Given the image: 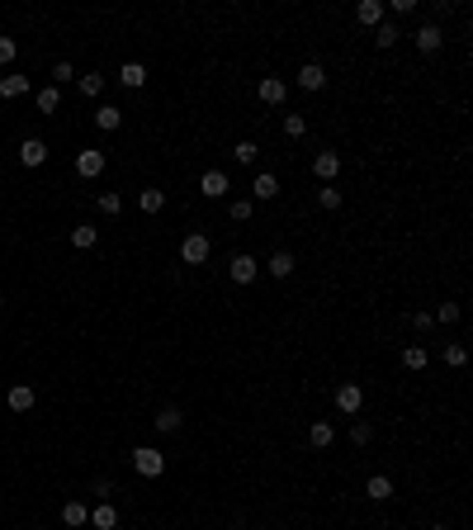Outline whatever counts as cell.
Here are the masks:
<instances>
[{
  "mask_svg": "<svg viewBox=\"0 0 473 530\" xmlns=\"http://www.w3.org/2000/svg\"><path fill=\"white\" fill-rule=\"evenodd\" d=\"M209 251H213V241L204 237V232H189V237L180 241V261L184 265H204V261H209Z\"/></svg>",
  "mask_w": 473,
  "mask_h": 530,
  "instance_id": "1",
  "label": "cell"
},
{
  "mask_svg": "<svg viewBox=\"0 0 473 530\" xmlns=\"http://www.w3.org/2000/svg\"><path fill=\"white\" fill-rule=\"evenodd\" d=\"M132 469H137L142 478H161V474H166V454L142 445V450H132Z\"/></svg>",
  "mask_w": 473,
  "mask_h": 530,
  "instance_id": "2",
  "label": "cell"
},
{
  "mask_svg": "<svg viewBox=\"0 0 473 530\" xmlns=\"http://www.w3.org/2000/svg\"><path fill=\"white\" fill-rule=\"evenodd\" d=\"M76 176H85V180L105 176V152H95V147H80V152H76Z\"/></svg>",
  "mask_w": 473,
  "mask_h": 530,
  "instance_id": "3",
  "label": "cell"
},
{
  "mask_svg": "<svg viewBox=\"0 0 473 530\" xmlns=\"http://www.w3.org/2000/svg\"><path fill=\"white\" fill-rule=\"evenodd\" d=\"M360 407H365V388H360V384H341V388H336V412L355 417Z\"/></svg>",
  "mask_w": 473,
  "mask_h": 530,
  "instance_id": "4",
  "label": "cell"
},
{
  "mask_svg": "<svg viewBox=\"0 0 473 530\" xmlns=\"http://www.w3.org/2000/svg\"><path fill=\"white\" fill-rule=\"evenodd\" d=\"M313 176L332 185V180L341 176V152H317V157H313Z\"/></svg>",
  "mask_w": 473,
  "mask_h": 530,
  "instance_id": "5",
  "label": "cell"
},
{
  "mask_svg": "<svg viewBox=\"0 0 473 530\" xmlns=\"http://www.w3.org/2000/svg\"><path fill=\"white\" fill-rule=\"evenodd\" d=\"M227 189H232V180H227L223 171H204V176H199V194H204V199H223Z\"/></svg>",
  "mask_w": 473,
  "mask_h": 530,
  "instance_id": "6",
  "label": "cell"
},
{
  "mask_svg": "<svg viewBox=\"0 0 473 530\" xmlns=\"http://www.w3.org/2000/svg\"><path fill=\"white\" fill-rule=\"evenodd\" d=\"M256 95H261V105H284V95H289V85L280 76H261V85H256Z\"/></svg>",
  "mask_w": 473,
  "mask_h": 530,
  "instance_id": "7",
  "label": "cell"
},
{
  "mask_svg": "<svg viewBox=\"0 0 473 530\" xmlns=\"http://www.w3.org/2000/svg\"><path fill=\"white\" fill-rule=\"evenodd\" d=\"M48 161V142L43 137H24L19 142V166H43Z\"/></svg>",
  "mask_w": 473,
  "mask_h": 530,
  "instance_id": "8",
  "label": "cell"
},
{
  "mask_svg": "<svg viewBox=\"0 0 473 530\" xmlns=\"http://www.w3.org/2000/svg\"><path fill=\"white\" fill-rule=\"evenodd\" d=\"M293 80H298L303 90H322V85H327V67H322V62H303Z\"/></svg>",
  "mask_w": 473,
  "mask_h": 530,
  "instance_id": "9",
  "label": "cell"
},
{
  "mask_svg": "<svg viewBox=\"0 0 473 530\" xmlns=\"http://www.w3.org/2000/svg\"><path fill=\"white\" fill-rule=\"evenodd\" d=\"M227 275H232L237 284H251V280H256V256H246V251H241V256H232Z\"/></svg>",
  "mask_w": 473,
  "mask_h": 530,
  "instance_id": "10",
  "label": "cell"
},
{
  "mask_svg": "<svg viewBox=\"0 0 473 530\" xmlns=\"http://www.w3.org/2000/svg\"><path fill=\"white\" fill-rule=\"evenodd\" d=\"M90 526H95V530H119V506L100 502L95 511H90Z\"/></svg>",
  "mask_w": 473,
  "mask_h": 530,
  "instance_id": "11",
  "label": "cell"
},
{
  "mask_svg": "<svg viewBox=\"0 0 473 530\" xmlns=\"http://www.w3.org/2000/svg\"><path fill=\"white\" fill-rule=\"evenodd\" d=\"M440 43H445L440 24H421L417 28V48H421V53H440Z\"/></svg>",
  "mask_w": 473,
  "mask_h": 530,
  "instance_id": "12",
  "label": "cell"
},
{
  "mask_svg": "<svg viewBox=\"0 0 473 530\" xmlns=\"http://www.w3.org/2000/svg\"><path fill=\"white\" fill-rule=\"evenodd\" d=\"M355 19L365 28H379L384 24V5H379V0H360V5H355Z\"/></svg>",
  "mask_w": 473,
  "mask_h": 530,
  "instance_id": "13",
  "label": "cell"
},
{
  "mask_svg": "<svg viewBox=\"0 0 473 530\" xmlns=\"http://www.w3.org/2000/svg\"><path fill=\"white\" fill-rule=\"evenodd\" d=\"M365 493H369V502H388V497H393V478H388V474H374L365 483Z\"/></svg>",
  "mask_w": 473,
  "mask_h": 530,
  "instance_id": "14",
  "label": "cell"
},
{
  "mask_svg": "<svg viewBox=\"0 0 473 530\" xmlns=\"http://www.w3.org/2000/svg\"><path fill=\"white\" fill-rule=\"evenodd\" d=\"M119 123H123V109H119V105H100V109H95V128H100V132H114Z\"/></svg>",
  "mask_w": 473,
  "mask_h": 530,
  "instance_id": "15",
  "label": "cell"
},
{
  "mask_svg": "<svg viewBox=\"0 0 473 530\" xmlns=\"http://www.w3.org/2000/svg\"><path fill=\"white\" fill-rule=\"evenodd\" d=\"M332 441H336V431H332V422H313V426H308V445H313V450H327Z\"/></svg>",
  "mask_w": 473,
  "mask_h": 530,
  "instance_id": "16",
  "label": "cell"
},
{
  "mask_svg": "<svg viewBox=\"0 0 473 530\" xmlns=\"http://www.w3.org/2000/svg\"><path fill=\"white\" fill-rule=\"evenodd\" d=\"M265 270H270L275 280H289V275H293V256H289V251H275V256L265 261Z\"/></svg>",
  "mask_w": 473,
  "mask_h": 530,
  "instance_id": "17",
  "label": "cell"
},
{
  "mask_svg": "<svg viewBox=\"0 0 473 530\" xmlns=\"http://www.w3.org/2000/svg\"><path fill=\"white\" fill-rule=\"evenodd\" d=\"M5 402H10V412H28V407H33V388H28V384H15Z\"/></svg>",
  "mask_w": 473,
  "mask_h": 530,
  "instance_id": "18",
  "label": "cell"
},
{
  "mask_svg": "<svg viewBox=\"0 0 473 530\" xmlns=\"http://www.w3.org/2000/svg\"><path fill=\"white\" fill-rule=\"evenodd\" d=\"M0 95H5V100H19V95H28V76H0Z\"/></svg>",
  "mask_w": 473,
  "mask_h": 530,
  "instance_id": "19",
  "label": "cell"
},
{
  "mask_svg": "<svg viewBox=\"0 0 473 530\" xmlns=\"http://www.w3.org/2000/svg\"><path fill=\"white\" fill-rule=\"evenodd\" d=\"M33 105H38V114H57V105H62V90H57V85L38 90V95H33Z\"/></svg>",
  "mask_w": 473,
  "mask_h": 530,
  "instance_id": "20",
  "label": "cell"
},
{
  "mask_svg": "<svg viewBox=\"0 0 473 530\" xmlns=\"http://www.w3.org/2000/svg\"><path fill=\"white\" fill-rule=\"evenodd\" d=\"M95 241H100V228H90V223H76V228H71V246L85 251V246H95Z\"/></svg>",
  "mask_w": 473,
  "mask_h": 530,
  "instance_id": "21",
  "label": "cell"
},
{
  "mask_svg": "<svg viewBox=\"0 0 473 530\" xmlns=\"http://www.w3.org/2000/svg\"><path fill=\"white\" fill-rule=\"evenodd\" d=\"M119 80H123L128 90H142V80H147V67H142V62H128V67L119 71Z\"/></svg>",
  "mask_w": 473,
  "mask_h": 530,
  "instance_id": "22",
  "label": "cell"
},
{
  "mask_svg": "<svg viewBox=\"0 0 473 530\" xmlns=\"http://www.w3.org/2000/svg\"><path fill=\"white\" fill-rule=\"evenodd\" d=\"M137 204H142V213H161L166 209V189H142Z\"/></svg>",
  "mask_w": 473,
  "mask_h": 530,
  "instance_id": "23",
  "label": "cell"
},
{
  "mask_svg": "<svg viewBox=\"0 0 473 530\" xmlns=\"http://www.w3.org/2000/svg\"><path fill=\"white\" fill-rule=\"evenodd\" d=\"M256 199H275V194H280V180H275V176H270V171H261V176H256Z\"/></svg>",
  "mask_w": 473,
  "mask_h": 530,
  "instance_id": "24",
  "label": "cell"
},
{
  "mask_svg": "<svg viewBox=\"0 0 473 530\" xmlns=\"http://www.w3.org/2000/svg\"><path fill=\"white\" fill-rule=\"evenodd\" d=\"M80 95L100 100V95H105V76H100V71H85V76H80Z\"/></svg>",
  "mask_w": 473,
  "mask_h": 530,
  "instance_id": "25",
  "label": "cell"
},
{
  "mask_svg": "<svg viewBox=\"0 0 473 530\" xmlns=\"http://www.w3.org/2000/svg\"><path fill=\"white\" fill-rule=\"evenodd\" d=\"M426 360H431V355H426V345H407V350H402V365H407L412 374L426 370Z\"/></svg>",
  "mask_w": 473,
  "mask_h": 530,
  "instance_id": "26",
  "label": "cell"
},
{
  "mask_svg": "<svg viewBox=\"0 0 473 530\" xmlns=\"http://www.w3.org/2000/svg\"><path fill=\"white\" fill-rule=\"evenodd\" d=\"M232 157L241 161V166H256V157H261V147H256V142L246 137V142H237V147H232Z\"/></svg>",
  "mask_w": 473,
  "mask_h": 530,
  "instance_id": "27",
  "label": "cell"
},
{
  "mask_svg": "<svg viewBox=\"0 0 473 530\" xmlns=\"http://www.w3.org/2000/svg\"><path fill=\"white\" fill-rule=\"evenodd\" d=\"M397 38H402V33H397V24H379V28H374V48H393Z\"/></svg>",
  "mask_w": 473,
  "mask_h": 530,
  "instance_id": "28",
  "label": "cell"
},
{
  "mask_svg": "<svg viewBox=\"0 0 473 530\" xmlns=\"http://www.w3.org/2000/svg\"><path fill=\"white\" fill-rule=\"evenodd\" d=\"M62 521H67V526H85V521H90V511H85L80 502H67V506H62Z\"/></svg>",
  "mask_w": 473,
  "mask_h": 530,
  "instance_id": "29",
  "label": "cell"
},
{
  "mask_svg": "<svg viewBox=\"0 0 473 530\" xmlns=\"http://www.w3.org/2000/svg\"><path fill=\"white\" fill-rule=\"evenodd\" d=\"M157 431H166V436L180 431V412H175V407H161V412H157Z\"/></svg>",
  "mask_w": 473,
  "mask_h": 530,
  "instance_id": "30",
  "label": "cell"
},
{
  "mask_svg": "<svg viewBox=\"0 0 473 530\" xmlns=\"http://www.w3.org/2000/svg\"><path fill=\"white\" fill-rule=\"evenodd\" d=\"M100 213H105V218H119V213H123V199H119L114 189H105V194H100Z\"/></svg>",
  "mask_w": 473,
  "mask_h": 530,
  "instance_id": "31",
  "label": "cell"
},
{
  "mask_svg": "<svg viewBox=\"0 0 473 530\" xmlns=\"http://www.w3.org/2000/svg\"><path fill=\"white\" fill-rule=\"evenodd\" d=\"M317 204H322L327 213L341 209V189H336V185H322V189H317Z\"/></svg>",
  "mask_w": 473,
  "mask_h": 530,
  "instance_id": "32",
  "label": "cell"
},
{
  "mask_svg": "<svg viewBox=\"0 0 473 530\" xmlns=\"http://www.w3.org/2000/svg\"><path fill=\"white\" fill-rule=\"evenodd\" d=\"M308 132V119L303 114H284V137H303Z\"/></svg>",
  "mask_w": 473,
  "mask_h": 530,
  "instance_id": "33",
  "label": "cell"
},
{
  "mask_svg": "<svg viewBox=\"0 0 473 530\" xmlns=\"http://www.w3.org/2000/svg\"><path fill=\"white\" fill-rule=\"evenodd\" d=\"M227 213H232V223H246V218L256 213V204H251V199H232V204H227Z\"/></svg>",
  "mask_w": 473,
  "mask_h": 530,
  "instance_id": "34",
  "label": "cell"
},
{
  "mask_svg": "<svg viewBox=\"0 0 473 530\" xmlns=\"http://www.w3.org/2000/svg\"><path fill=\"white\" fill-rule=\"evenodd\" d=\"M464 360H469V350H464L459 341H454V345H445V365H449V370H464Z\"/></svg>",
  "mask_w": 473,
  "mask_h": 530,
  "instance_id": "35",
  "label": "cell"
},
{
  "mask_svg": "<svg viewBox=\"0 0 473 530\" xmlns=\"http://www.w3.org/2000/svg\"><path fill=\"white\" fill-rule=\"evenodd\" d=\"M350 441H355V445H369V441H374V426H369V422H355V426H350Z\"/></svg>",
  "mask_w": 473,
  "mask_h": 530,
  "instance_id": "36",
  "label": "cell"
},
{
  "mask_svg": "<svg viewBox=\"0 0 473 530\" xmlns=\"http://www.w3.org/2000/svg\"><path fill=\"white\" fill-rule=\"evenodd\" d=\"M15 57H19V43L15 38H0V67H10Z\"/></svg>",
  "mask_w": 473,
  "mask_h": 530,
  "instance_id": "37",
  "label": "cell"
},
{
  "mask_svg": "<svg viewBox=\"0 0 473 530\" xmlns=\"http://www.w3.org/2000/svg\"><path fill=\"white\" fill-rule=\"evenodd\" d=\"M71 76H76V67H71V62H57V67H53V80H57V85H67Z\"/></svg>",
  "mask_w": 473,
  "mask_h": 530,
  "instance_id": "38",
  "label": "cell"
},
{
  "mask_svg": "<svg viewBox=\"0 0 473 530\" xmlns=\"http://www.w3.org/2000/svg\"><path fill=\"white\" fill-rule=\"evenodd\" d=\"M436 322H459V303H440V308H436Z\"/></svg>",
  "mask_w": 473,
  "mask_h": 530,
  "instance_id": "39",
  "label": "cell"
},
{
  "mask_svg": "<svg viewBox=\"0 0 473 530\" xmlns=\"http://www.w3.org/2000/svg\"><path fill=\"white\" fill-rule=\"evenodd\" d=\"M431 322H436L431 313H412V327H417V332H431Z\"/></svg>",
  "mask_w": 473,
  "mask_h": 530,
  "instance_id": "40",
  "label": "cell"
},
{
  "mask_svg": "<svg viewBox=\"0 0 473 530\" xmlns=\"http://www.w3.org/2000/svg\"><path fill=\"white\" fill-rule=\"evenodd\" d=\"M431 530H445V526H431Z\"/></svg>",
  "mask_w": 473,
  "mask_h": 530,
  "instance_id": "41",
  "label": "cell"
},
{
  "mask_svg": "<svg viewBox=\"0 0 473 530\" xmlns=\"http://www.w3.org/2000/svg\"><path fill=\"white\" fill-rule=\"evenodd\" d=\"M0 308H5V298H0Z\"/></svg>",
  "mask_w": 473,
  "mask_h": 530,
  "instance_id": "42",
  "label": "cell"
}]
</instances>
